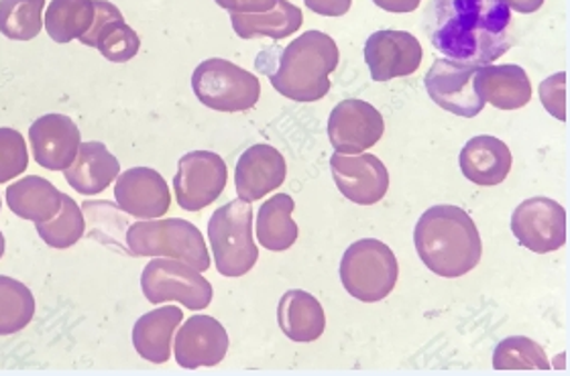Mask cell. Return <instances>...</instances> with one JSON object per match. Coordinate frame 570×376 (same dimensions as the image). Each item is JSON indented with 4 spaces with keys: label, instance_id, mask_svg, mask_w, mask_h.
<instances>
[{
    "label": "cell",
    "instance_id": "obj_1",
    "mask_svg": "<svg viewBox=\"0 0 570 376\" xmlns=\"http://www.w3.org/2000/svg\"><path fill=\"white\" fill-rule=\"evenodd\" d=\"M422 29L442 56L489 66L513 46L511 9L501 0H428Z\"/></svg>",
    "mask_w": 570,
    "mask_h": 376
},
{
    "label": "cell",
    "instance_id": "obj_2",
    "mask_svg": "<svg viewBox=\"0 0 570 376\" xmlns=\"http://www.w3.org/2000/svg\"><path fill=\"white\" fill-rule=\"evenodd\" d=\"M338 48L322 31H308L287 48H265L255 59L275 90L294 102H318L331 92V73L338 66Z\"/></svg>",
    "mask_w": 570,
    "mask_h": 376
},
{
    "label": "cell",
    "instance_id": "obj_3",
    "mask_svg": "<svg viewBox=\"0 0 570 376\" xmlns=\"http://www.w3.org/2000/svg\"><path fill=\"white\" fill-rule=\"evenodd\" d=\"M417 257L434 275L456 279L481 263L483 245L476 224L469 214L440 204L422 214L414 230Z\"/></svg>",
    "mask_w": 570,
    "mask_h": 376
},
{
    "label": "cell",
    "instance_id": "obj_4",
    "mask_svg": "<svg viewBox=\"0 0 570 376\" xmlns=\"http://www.w3.org/2000/svg\"><path fill=\"white\" fill-rule=\"evenodd\" d=\"M216 270L237 279L249 273L259 260V248L253 240V208L250 201L233 200L220 206L208 222Z\"/></svg>",
    "mask_w": 570,
    "mask_h": 376
},
{
    "label": "cell",
    "instance_id": "obj_5",
    "mask_svg": "<svg viewBox=\"0 0 570 376\" xmlns=\"http://www.w3.org/2000/svg\"><path fill=\"white\" fill-rule=\"evenodd\" d=\"M127 247L132 257H167L184 260L200 273L210 269L203 232L179 218L131 224L127 230Z\"/></svg>",
    "mask_w": 570,
    "mask_h": 376
},
{
    "label": "cell",
    "instance_id": "obj_6",
    "mask_svg": "<svg viewBox=\"0 0 570 376\" xmlns=\"http://www.w3.org/2000/svg\"><path fill=\"white\" fill-rule=\"evenodd\" d=\"M400 277L392 248L375 238L356 240L341 260V281L346 294L358 301L375 304L395 289Z\"/></svg>",
    "mask_w": 570,
    "mask_h": 376
},
{
    "label": "cell",
    "instance_id": "obj_7",
    "mask_svg": "<svg viewBox=\"0 0 570 376\" xmlns=\"http://www.w3.org/2000/svg\"><path fill=\"white\" fill-rule=\"evenodd\" d=\"M191 90L204 107L216 112H245L262 98V82L228 59L203 61L191 73Z\"/></svg>",
    "mask_w": 570,
    "mask_h": 376
},
{
    "label": "cell",
    "instance_id": "obj_8",
    "mask_svg": "<svg viewBox=\"0 0 570 376\" xmlns=\"http://www.w3.org/2000/svg\"><path fill=\"white\" fill-rule=\"evenodd\" d=\"M142 295L149 304L179 301L188 309H206L213 301L214 289L200 270L178 259L157 257L149 260L141 275Z\"/></svg>",
    "mask_w": 570,
    "mask_h": 376
},
{
    "label": "cell",
    "instance_id": "obj_9",
    "mask_svg": "<svg viewBox=\"0 0 570 376\" xmlns=\"http://www.w3.org/2000/svg\"><path fill=\"white\" fill-rule=\"evenodd\" d=\"M228 179L225 159L213 151H191L179 159L174 179L176 200L186 212H200L223 196Z\"/></svg>",
    "mask_w": 570,
    "mask_h": 376
},
{
    "label": "cell",
    "instance_id": "obj_10",
    "mask_svg": "<svg viewBox=\"0 0 570 376\" xmlns=\"http://www.w3.org/2000/svg\"><path fill=\"white\" fill-rule=\"evenodd\" d=\"M476 70L479 66L475 63L436 59L424 78L428 96L436 107L451 115L475 118L485 108V102L475 92Z\"/></svg>",
    "mask_w": 570,
    "mask_h": 376
},
{
    "label": "cell",
    "instance_id": "obj_11",
    "mask_svg": "<svg viewBox=\"0 0 570 376\" xmlns=\"http://www.w3.org/2000/svg\"><path fill=\"white\" fill-rule=\"evenodd\" d=\"M511 232L522 247L547 255L567 243V212L544 196L522 201L511 214Z\"/></svg>",
    "mask_w": 570,
    "mask_h": 376
},
{
    "label": "cell",
    "instance_id": "obj_12",
    "mask_svg": "<svg viewBox=\"0 0 570 376\" xmlns=\"http://www.w3.org/2000/svg\"><path fill=\"white\" fill-rule=\"evenodd\" d=\"M383 130L385 122L380 110L356 98L338 102L328 118V139L336 154H363L381 141Z\"/></svg>",
    "mask_w": 570,
    "mask_h": 376
},
{
    "label": "cell",
    "instance_id": "obj_13",
    "mask_svg": "<svg viewBox=\"0 0 570 376\" xmlns=\"http://www.w3.org/2000/svg\"><path fill=\"white\" fill-rule=\"evenodd\" d=\"M424 49L407 31L383 29L368 37L365 43V63L375 82H390L416 73L422 66Z\"/></svg>",
    "mask_w": 570,
    "mask_h": 376
},
{
    "label": "cell",
    "instance_id": "obj_14",
    "mask_svg": "<svg viewBox=\"0 0 570 376\" xmlns=\"http://www.w3.org/2000/svg\"><path fill=\"white\" fill-rule=\"evenodd\" d=\"M334 184L346 200L358 206H373L385 198L390 189V171L380 157L368 154H334L331 157Z\"/></svg>",
    "mask_w": 570,
    "mask_h": 376
},
{
    "label": "cell",
    "instance_id": "obj_15",
    "mask_svg": "<svg viewBox=\"0 0 570 376\" xmlns=\"http://www.w3.org/2000/svg\"><path fill=\"white\" fill-rule=\"evenodd\" d=\"M115 200L132 218L155 220L169 210L171 194L161 174L149 167H132L117 177Z\"/></svg>",
    "mask_w": 570,
    "mask_h": 376
},
{
    "label": "cell",
    "instance_id": "obj_16",
    "mask_svg": "<svg viewBox=\"0 0 570 376\" xmlns=\"http://www.w3.org/2000/svg\"><path fill=\"white\" fill-rule=\"evenodd\" d=\"M29 141L37 165L49 171H63L76 161L82 139L80 129L70 117L49 112L31 125Z\"/></svg>",
    "mask_w": 570,
    "mask_h": 376
},
{
    "label": "cell",
    "instance_id": "obj_17",
    "mask_svg": "<svg viewBox=\"0 0 570 376\" xmlns=\"http://www.w3.org/2000/svg\"><path fill=\"white\" fill-rule=\"evenodd\" d=\"M228 332L210 316H191L176 334V360L181 368L218 366L228 353Z\"/></svg>",
    "mask_w": 570,
    "mask_h": 376
},
{
    "label": "cell",
    "instance_id": "obj_18",
    "mask_svg": "<svg viewBox=\"0 0 570 376\" xmlns=\"http://www.w3.org/2000/svg\"><path fill=\"white\" fill-rule=\"evenodd\" d=\"M284 155L272 145H253L238 157L235 186L240 200L259 201L285 181Z\"/></svg>",
    "mask_w": 570,
    "mask_h": 376
},
{
    "label": "cell",
    "instance_id": "obj_19",
    "mask_svg": "<svg viewBox=\"0 0 570 376\" xmlns=\"http://www.w3.org/2000/svg\"><path fill=\"white\" fill-rule=\"evenodd\" d=\"M95 24L86 36L80 37V41L88 48L98 49L108 61H131L141 49V39L137 31L125 23L122 12L112 2L95 0Z\"/></svg>",
    "mask_w": 570,
    "mask_h": 376
},
{
    "label": "cell",
    "instance_id": "obj_20",
    "mask_svg": "<svg viewBox=\"0 0 570 376\" xmlns=\"http://www.w3.org/2000/svg\"><path fill=\"white\" fill-rule=\"evenodd\" d=\"M475 92L499 110H520L532 100V83L522 66H479Z\"/></svg>",
    "mask_w": 570,
    "mask_h": 376
},
{
    "label": "cell",
    "instance_id": "obj_21",
    "mask_svg": "<svg viewBox=\"0 0 570 376\" xmlns=\"http://www.w3.org/2000/svg\"><path fill=\"white\" fill-rule=\"evenodd\" d=\"M459 164H461L463 176L471 184L491 188L508 179L513 159H511L510 147L501 139L479 135L471 141H466Z\"/></svg>",
    "mask_w": 570,
    "mask_h": 376
},
{
    "label": "cell",
    "instance_id": "obj_22",
    "mask_svg": "<svg viewBox=\"0 0 570 376\" xmlns=\"http://www.w3.org/2000/svg\"><path fill=\"white\" fill-rule=\"evenodd\" d=\"M120 176L119 159L105 142H80L76 161L63 169V177L82 196H98Z\"/></svg>",
    "mask_w": 570,
    "mask_h": 376
},
{
    "label": "cell",
    "instance_id": "obj_23",
    "mask_svg": "<svg viewBox=\"0 0 570 376\" xmlns=\"http://www.w3.org/2000/svg\"><path fill=\"white\" fill-rule=\"evenodd\" d=\"M184 321V311L176 306L157 307L132 326V346L137 354L154 363L166 365L171 356L174 334Z\"/></svg>",
    "mask_w": 570,
    "mask_h": 376
},
{
    "label": "cell",
    "instance_id": "obj_24",
    "mask_svg": "<svg viewBox=\"0 0 570 376\" xmlns=\"http://www.w3.org/2000/svg\"><path fill=\"white\" fill-rule=\"evenodd\" d=\"M277 324L289 340L309 344L324 334L326 314L314 295L302 289H292L279 301Z\"/></svg>",
    "mask_w": 570,
    "mask_h": 376
},
{
    "label": "cell",
    "instance_id": "obj_25",
    "mask_svg": "<svg viewBox=\"0 0 570 376\" xmlns=\"http://www.w3.org/2000/svg\"><path fill=\"white\" fill-rule=\"evenodd\" d=\"M7 204L19 218L43 224L60 214L63 194L48 179L29 176L9 186Z\"/></svg>",
    "mask_w": 570,
    "mask_h": 376
},
{
    "label": "cell",
    "instance_id": "obj_26",
    "mask_svg": "<svg viewBox=\"0 0 570 376\" xmlns=\"http://www.w3.org/2000/svg\"><path fill=\"white\" fill-rule=\"evenodd\" d=\"M296 204L287 194H277L265 201L257 212V238L267 250L282 253L294 247L297 240V224L294 222Z\"/></svg>",
    "mask_w": 570,
    "mask_h": 376
},
{
    "label": "cell",
    "instance_id": "obj_27",
    "mask_svg": "<svg viewBox=\"0 0 570 376\" xmlns=\"http://www.w3.org/2000/svg\"><path fill=\"white\" fill-rule=\"evenodd\" d=\"M233 29L240 39H259L269 37L274 41L296 33L302 27V11L296 4L287 0H277L272 11L257 12V14H233Z\"/></svg>",
    "mask_w": 570,
    "mask_h": 376
},
{
    "label": "cell",
    "instance_id": "obj_28",
    "mask_svg": "<svg viewBox=\"0 0 570 376\" xmlns=\"http://www.w3.org/2000/svg\"><path fill=\"white\" fill-rule=\"evenodd\" d=\"M95 0H51L46 29L56 43H70L86 36L95 24Z\"/></svg>",
    "mask_w": 570,
    "mask_h": 376
},
{
    "label": "cell",
    "instance_id": "obj_29",
    "mask_svg": "<svg viewBox=\"0 0 570 376\" xmlns=\"http://www.w3.org/2000/svg\"><path fill=\"white\" fill-rule=\"evenodd\" d=\"M82 212L88 224L86 228H90L86 235L88 238L98 240L110 250L131 255L127 247L129 224L120 216V208H115V204L110 201H83Z\"/></svg>",
    "mask_w": 570,
    "mask_h": 376
},
{
    "label": "cell",
    "instance_id": "obj_30",
    "mask_svg": "<svg viewBox=\"0 0 570 376\" xmlns=\"http://www.w3.org/2000/svg\"><path fill=\"white\" fill-rule=\"evenodd\" d=\"M36 316L31 289L12 277L0 275V336L21 332Z\"/></svg>",
    "mask_w": 570,
    "mask_h": 376
},
{
    "label": "cell",
    "instance_id": "obj_31",
    "mask_svg": "<svg viewBox=\"0 0 570 376\" xmlns=\"http://www.w3.org/2000/svg\"><path fill=\"white\" fill-rule=\"evenodd\" d=\"M46 0H0V33L14 41H31L43 29Z\"/></svg>",
    "mask_w": 570,
    "mask_h": 376
},
{
    "label": "cell",
    "instance_id": "obj_32",
    "mask_svg": "<svg viewBox=\"0 0 570 376\" xmlns=\"http://www.w3.org/2000/svg\"><path fill=\"white\" fill-rule=\"evenodd\" d=\"M493 366L498 370H548L550 363L538 342L525 336H511L499 342L493 353Z\"/></svg>",
    "mask_w": 570,
    "mask_h": 376
},
{
    "label": "cell",
    "instance_id": "obj_33",
    "mask_svg": "<svg viewBox=\"0 0 570 376\" xmlns=\"http://www.w3.org/2000/svg\"><path fill=\"white\" fill-rule=\"evenodd\" d=\"M86 228L82 208L71 200L70 196H63L61 210L49 222L37 224V232L43 238V243L51 248H70L80 240Z\"/></svg>",
    "mask_w": 570,
    "mask_h": 376
},
{
    "label": "cell",
    "instance_id": "obj_34",
    "mask_svg": "<svg viewBox=\"0 0 570 376\" xmlns=\"http://www.w3.org/2000/svg\"><path fill=\"white\" fill-rule=\"evenodd\" d=\"M29 165L23 135L14 129H0V184L21 176Z\"/></svg>",
    "mask_w": 570,
    "mask_h": 376
},
{
    "label": "cell",
    "instance_id": "obj_35",
    "mask_svg": "<svg viewBox=\"0 0 570 376\" xmlns=\"http://www.w3.org/2000/svg\"><path fill=\"white\" fill-rule=\"evenodd\" d=\"M216 4L230 14H257L272 11L277 0H216Z\"/></svg>",
    "mask_w": 570,
    "mask_h": 376
},
{
    "label": "cell",
    "instance_id": "obj_36",
    "mask_svg": "<svg viewBox=\"0 0 570 376\" xmlns=\"http://www.w3.org/2000/svg\"><path fill=\"white\" fill-rule=\"evenodd\" d=\"M309 11L322 17H343L351 9L353 0H304Z\"/></svg>",
    "mask_w": 570,
    "mask_h": 376
},
{
    "label": "cell",
    "instance_id": "obj_37",
    "mask_svg": "<svg viewBox=\"0 0 570 376\" xmlns=\"http://www.w3.org/2000/svg\"><path fill=\"white\" fill-rule=\"evenodd\" d=\"M380 9L387 12H412L416 11L422 0H373Z\"/></svg>",
    "mask_w": 570,
    "mask_h": 376
},
{
    "label": "cell",
    "instance_id": "obj_38",
    "mask_svg": "<svg viewBox=\"0 0 570 376\" xmlns=\"http://www.w3.org/2000/svg\"><path fill=\"white\" fill-rule=\"evenodd\" d=\"M508 4V9L522 12V14H532V12L540 11L544 0H501Z\"/></svg>",
    "mask_w": 570,
    "mask_h": 376
},
{
    "label": "cell",
    "instance_id": "obj_39",
    "mask_svg": "<svg viewBox=\"0 0 570 376\" xmlns=\"http://www.w3.org/2000/svg\"><path fill=\"white\" fill-rule=\"evenodd\" d=\"M4 255V236L0 232V257Z\"/></svg>",
    "mask_w": 570,
    "mask_h": 376
},
{
    "label": "cell",
    "instance_id": "obj_40",
    "mask_svg": "<svg viewBox=\"0 0 570 376\" xmlns=\"http://www.w3.org/2000/svg\"><path fill=\"white\" fill-rule=\"evenodd\" d=\"M0 208H2V201H0Z\"/></svg>",
    "mask_w": 570,
    "mask_h": 376
}]
</instances>
